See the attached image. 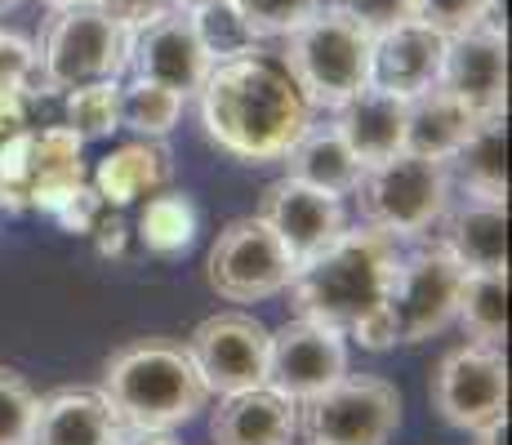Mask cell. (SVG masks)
Returning <instances> with one entry per match:
<instances>
[{
  "label": "cell",
  "instance_id": "cell-1",
  "mask_svg": "<svg viewBox=\"0 0 512 445\" xmlns=\"http://www.w3.org/2000/svg\"><path fill=\"white\" fill-rule=\"evenodd\" d=\"M196 94L205 138L245 165L281 161L312 125V107L294 89L290 72L263 54L214 63Z\"/></svg>",
  "mask_w": 512,
  "mask_h": 445
},
{
  "label": "cell",
  "instance_id": "cell-2",
  "mask_svg": "<svg viewBox=\"0 0 512 445\" xmlns=\"http://www.w3.org/2000/svg\"><path fill=\"white\" fill-rule=\"evenodd\" d=\"M397 241L379 227H348L339 241L321 254L303 259L290 276V308L294 316L321 321L339 334H352L370 321L388 299L392 272H397Z\"/></svg>",
  "mask_w": 512,
  "mask_h": 445
},
{
  "label": "cell",
  "instance_id": "cell-3",
  "mask_svg": "<svg viewBox=\"0 0 512 445\" xmlns=\"http://www.w3.org/2000/svg\"><path fill=\"white\" fill-rule=\"evenodd\" d=\"M98 392L125 428H179L210 401L192 352L174 339H139L103 365Z\"/></svg>",
  "mask_w": 512,
  "mask_h": 445
},
{
  "label": "cell",
  "instance_id": "cell-4",
  "mask_svg": "<svg viewBox=\"0 0 512 445\" xmlns=\"http://www.w3.org/2000/svg\"><path fill=\"white\" fill-rule=\"evenodd\" d=\"M281 67L290 72L294 89L308 107L334 112L348 103L361 85H370V45L374 27L366 18L348 14L343 5H326L303 18L294 32L281 36Z\"/></svg>",
  "mask_w": 512,
  "mask_h": 445
},
{
  "label": "cell",
  "instance_id": "cell-5",
  "mask_svg": "<svg viewBox=\"0 0 512 445\" xmlns=\"http://www.w3.org/2000/svg\"><path fill=\"white\" fill-rule=\"evenodd\" d=\"M130 45L134 32L116 23L98 0L54 9L36 49V85L45 94H67L81 85L121 81L130 72Z\"/></svg>",
  "mask_w": 512,
  "mask_h": 445
},
{
  "label": "cell",
  "instance_id": "cell-6",
  "mask_svg": "<svg viewBox=\"0 0 512 445\" xmlns=\"http://www.w3.org/2000/svg\"><path fill=\"white\" fill-rule=\"evenodd\" d=\"M450 170L437 156H419V152H392L374 165H361L357 178V201H361V219L366 227H379L392 241H415L428 236L437 227L441 210L450 201Z\"/></svg>",
  "mask_w": 512,
  "mask_h": 445
},
{
  "label": "cell",
  "instance_id": "cell-7",
  "mask_svg": "<svg viewBox=\"0 0 512 445\" xmlns=\"http://www.w3.org/2000/svg\"><path fill=\"white\" fill-rule=\"evenodd\" d=\"M459 285H464V263L446 245H419L415 254L397 259L388 299H383V325L397 343H423L441 334L459 312Z\"/></svg>",
  "mask_w": 512,
  "mask_h": 445
},
{
  "label": "cell",
  "instance_id": "cell-8",
  "mask_svg": "<svg viewBox=\"0 0 512 445\" xmlns=\"http://www.w3.org/2000/svg\"><path fill=\"white\" fill-rule=\"evenodd\" d=\"M401 428V392L374 374H343L326 392L299 401L308 445H388Z\"/></svg>",
  "mask_w": 512,
  "mask_h": 445
},
{
  "label": "cell",
  "instance_id": "cell-9",
  "mask_svg": "<svg viewBox=\"0 0 512 445\" xmlns=\"http://www.w3.org/2000/svg\"><path fill=\"white\" fill-rule=\"evenodd\" d=\"M294 267L299 263L281 245V236L259 214H250V219H232L214 236L210 259H205V281L228 303H259L290 285Z\"/></svg>",
  "mask_w": 512,
  "mask_h": 445
},
{
  "label": "cell",
  "instance_id": "cell-10",
  "mask_svg": "<svg viewBox=\"0 0 512 445\" xmlns=\"http://www.w3.org/2000/svg\"><path fill=\"white\" fill-rule=\"evenodd\" d=\"M428 401L441 414V423L459 432H477L486 423L508 414V361L499 348L464 343L446 352L432 370Z\"/></svg>",
  "mask_w": 512,
  "mask_h": 445
},
{
  "label": "cell",
  "instance_id": "cell-11",
  "mask_svg": "<svg viewBox=\"0 0 512 445\" xmlns=\"http://www.w3.org/2000/svg\"><path fill=\"white\" fill-rule=\"evenodd\" d=\"M268 325L250 312H214L183 343L210 392L259 388L268 379Z\"/></svg>",
  "mask_w": 512,
  "mask_h": 445
},
{
  "label": "cell",
  "instance_id": "cell-12",
  "mask_svg": "<svg viewBox=\"0 0 512 445\" xmlns=\"http://www.w3.org/2000/svg\"><path fill=\"white\" fill-rule=\"evenodd\" d=\"M348 374V348L343 334L321 321L294 316L277 334H268V388H277L290 401H308L326 392L334 379Z\"/></svg>",
  "mask_w": 512,
  "mask_h": 445
},
{
  "label": "cell",
  "instance_id": "cell-13",
  "mask_svg": "<svg viewBox=\"0 0 512 445\" xmlns=\"http://www.w3.org/2000/svg\"><path fill=\"white\" fill-rule=\"evenodd\" d=\"M437 85L455 94L472 116H499L508 112V36L504 27L490 23L472 32L446 36V58H441Z\"/></svg>",
  "mask_w": 512,
  "mask_h": 445
},
{
  "label": "cell",
  "instance_id": "cell-14",
  "mask_svg": "<svg viewBox=\"0 0 512 445\" xmlns=\"http://www.w3.org/2000/svg\"><path fill=\"white\" fill-rule=\"evenodd\" d=\"M259 219L281 236V245L294 254V263L321 254L330 241H339V236L348 232L343 196L321 192V187H312V183H299V178H290V174L263 187Z\"/></svg>",
  "mask_w": 512,
  "mask_h": 445
},
{
  "label": "cell",
  "instance_id": "cell-15",
  "mask_svg": "<svg viewBox=\"0 0 512 445\" xmlns=\"http://www.w3.org/2000/svg\"><path fill=\"white\" fill-rule=\"evenodd\" d=\"M441 58H446V36L437 27L419 23V18H397V23L374 32L370 85L401 94V98H415L423 89L437 85Z\"/></svg>",
  "mask_w": 512,
  "mask_h": 445
},
{
  "label": "cell",
  "instance_id": "cell-16",
  "mask_svg": "<svg viewBox=\"0 0 512 445\" xmlns=\"http://www.w3.org/2000/svg\"><path fill=\"white\" fill-rule=\"evenodd\" d=\"M130 67H134V76L161 81L187 98L201 89V81L210 76L214 63L201 49V41H196L192 14H187V9H170L165 18H156V23H147L134 32Z\"/></svg>",
  "mask_w": 512,
  "mask_h": 445
},
{
  "label": "cell",
  "instance_id": "cell-17",
  "mask_svg": "<svg viewBox=\"0 0 512 445\" xmlns=\"http://www.w3.org/2000/svg\"><path fill=\"white\" fill-rule=\"evenodd\" d=\"M441 245L464 263V272H508V201L459 196L441 210Z\"/></svg>",
  "mask_w": 512,
  "mask_h": 445
},
{
  "label": "cell",
  "instance_id": "cell-18",
  "mask_svg": "<svg viewBox=\"0 0 512 445\" xmlns=\"http://www.w3.org/2000/svg\"><path fill=\"white\" fill-rule=\"evenodd\" d=\"M210 437L214 445H290L299 437V401L281 397L268 383L223 392Z\"/></svg>",
  "mask_w": 512,
  "mask_h": 445
},
{
  "label": "cell",
  "instance_id": "cell-19",
  "mask_svg": "<svg viewBox=\"0 0 512 445\" xmlns=\"http://www.w3.org/2000/svg\"><path fill=\"white\" fill-rule=\"evenodd\" d=\"M125 423L98 388H58L36 401V423L27 445H116Z\"/></svg>",
  "mask_w": 512,
  "mask_h": 445
},
{
  "label": "cell",
  "instance_id": "cell-20",
  "mask_svg": "<svg viewBox=\"0 0 512 445\" xmlns=\"http://www.w3.org/2000/svg\"><path fill=\"white\" fill-rule=\"evenodd\" d=\"M406 98L401 94H388L379 85H361L348 103L334 107V130L339 138L352 147L361 165H374L383 156L401 152L406 147Z\"/></svg>",
  "mask_w": 512,
  "mask_h": 445
},
{
  "label": "cell",
  "instance_id": "cell-21",
  "mask_svg": "<svg viewBox=\"0 0 512 445\" xmlns=\"http://www.w3.org/2000/svg\"><path fill=\"white\" fill-rule=\"evenodd\" d=\"M170 183H174V156L161 138H134V143L112 147L94 170V192L112 210L139 205L147 196L165 192Z\"/></svg>",
  "mask_w": 512,
  "mask_h": 445
},
{
  "label": "cell",
  "instance_id": "cell-22",
  "mask_svg": "<svg viewBox=\"0 0 512 445\" xmlns=\"http://www.w3.org/2000/svg\"><path fill=\"white\" fill-rule=\"evenodd\" d=\"M446 170L450 183H459V192L486 196V201H508V112L481 116L464 143L455 147Z\"/></svg>",
  "mask_w": 512,
  "mask_h": 445
},
{
  "label": "cell",
  "instance_id": "cell-23",
  "mask_svg": "<svg viewBox=\"0 0 512 445\" xmlns=\"http://www.w3.org/2000/svg\"><path fill=\"white\" fill-rule=\"evenodd\" d=\"M81 138L67 125L32 130V210L54 214L76 187H85Z\"/></svg>",
  "mask_w": 512,
  "mask_h": 445
},
{
  "label": "cell",
  "instance_id": "cell-24",
  "mask_svg": "<svg viewBox=\"0 0 512 445\" xmlns=\"http://www.w3.org/2000/svg\"><path fill=\"white\" fill-rule=\"evenodd\" d=\"M406 152L419 156H437V161H450L455 147L468 138V130L481 121L472 116L455 94H446L441 85L423 89V94L406 98Z\"/></svg>",
  "mask_w": 512,
  "mask_h": 445
},
{
  "label": "cell",
  "instance_id": "cell-25",
  "mask_svg": "<svg viewBox=\"0 0 512 445\" xmlns=\"http://www.w3.org/2000/svg\"><path fill=\"white\" fill-rule=\"evenodd\" d=\"M285 161V174L299 178V183H312L321 192H334V196H352L361 178V161L352 156V147L339 138L334 125H308L299 134V143L281 156Z\"/></svg>",
  "mask_w": 512,
  "mask_h": 445
},
{
  "label": "cell",
  "instance_id": "cell-26",
  "mask_svg": "<svg viewBox=\"0 0 512 445\" xmlns=\"http://www.w3.org/2000/svg\"><path fill=\"white\" fill-rule=\"evenodd\" d=\"M468 343L504 348L508 339V272H464L459 285V312Z\"/></svg>",
  "mask_w": 512,
  "mask_h": 445
},
{
  "label": "cell",
  "instance_id": "cell-27",
  "mask_svg": "<svg viewBox=\"0 0 512 445\" xmlns=\"http://www.w3.org/2000/svg\"><path fill=\"white\" fill-rule=\"evenodd\" d=\"M196 223H201V214H196L192 196L183 192H156L143 201L139 210V241L147 254H161V259H174V254H183L187 245L196 241Z\"/></svg>",
  "mask_w": 512,
  "mask_h": 445
},
{
  "label": "cell",
  "instance_id": "cell-28",
  "mask_svg": "<svg viewBox=\"0 0 512 445\" xmlns=\"http://www.w3.org/2000/svg\"><path fill=\"white\" fill-rule=\"evenodd\" d=\"M183 116V94L161 81L134 76L121 85V130H134L139 138H165Z\"/></svg>",
  "mask_w": 512,
  "mask_h": 445
},
{
  "label": "cell",
  "instance_id": "cell-29",
  "mask_svg": "<svg viewBox=\"0 0 512 445\" xmlns=\"http://www.w3.org/2000/svg\"><path fill=\"white\" fill-rule=\"evenodd\" d=\"M63 125L81 143H98L121 130V81H98L63 94Z\"/></svg>",
  "mask_w": 512,
  "mask_h": 445
},
{
  "label": "cell",
  "instance_id": "cell-30",
  "mask_svg": "<svg viewBox=\"0 0 512 445\" xmlns=\"http://www.w3.org/2000/svg\"><path fill=\"white\" fill-rule=\"evenodd\" d=\"M196 41L210 54V63H228V58L259 54V36L250 32V23L241 18V9L232 0H214L205 9H192Z\"/></svg>",
  "mask_w": 512,
  "mask_h": 445
},
{
  "label": "cell",
  "instance_id": "cell-31",
  "mask_svg": "<svg viewBox=\"0 0 512 445\" xmlns=\"http://www.w3.org/2000/svg\"><path fill=\"white\" fill-rule=\"evenodd\" d=\"M0 210H32V125L0 143Z\"/></svg>",
  "mask_w": 512,
  "mask_h": 445
},
{
  "label": "cell",
  "instance_id": "cell-32",
  "mask_svg": "<svg viewBox=\"0 0 512 445\" xmlns=\"http://www.w3.org/2000/svg\"><path fill=\"white\" fill-rule=\"evenodd\" d=\"M36 392L18 370L0 365V445H27L36 423Z\"/></svg>",
  "mask_w": 512,
  "mask_h": 445
},
{
  "label": "cell",
  "instance_id": "cell-33",
  "mask_svg": "<svg viewBox=\"0 0 512 445\" xmlns=\"http://www.w3.org/2000/svg\"><path fill=\"white\" fill-rule=\"evenodd\" d=\"M495 5L499 0H406V18H419V23L437 27L441 36H459V32H472V27L490 23Z\"/></svg>",
  "mask_w": 512,
  "mask_h": 445
},
{
  "label": "cell",
  "instance_id": "cell-34",
  "mask_svg": "<svg viewBox=\"0 0 512 445\" xmlns=\"http://www.w3.org/2000/svg\"><path fill=\"white\" fill-rule=\"evenodd\" d=\"M232 5L241 9V18L250 23V32L259 36V41H268V36L294 32L303 18L317 14L321 0H232Z\"/></svg>",
  "mask_w": 512,
  "mask_h": 445
},
{
  "label": "cell",
  "instance_id": "cell-35",
  "mask_svg": "<svg viewBox=\"0 0 512 445\" xmlns=\"http://www.w3.org/2000/svg\"><path fill=\"white\" fill-rule=\"evenodd\" d=\"M36 89V49L18 32L0 27V94H32Z\"/></svg>",
  "mask_w": 512,
  "mask_h": 445
},
{
  "label": "cell",
  "instance_id": "cell-36",
  "mask_svg": "<svg viewBox=\"0 0 512 445\" xmlns=\"http://www.w3.org/2000/svg\"><path fill=\"white\" fill-rule=\"evenodd\" d=\"M107 205H103V196L94 192V187H76L72 196H67L63 205H58L49 219H54L63 232H76V236H90V227L98 223V214H103Z\"/></svg>",
  "mask_w": 512,
  "mask_h": 445
},
{
  "label": "cell",
  "instance_id": "cell-37",
  "mask_svg": "<svg viewBox=\"0 0 512 445\" xmlns=\"http://www.w3.org/2000/svg\"><path fill=\"white\" fill-rule=\"evenodd\" d=\"M98 5H103L107 14L116 18V23L130 27V32H139V27L156 23V18H165L170 9H179L174 0H98Z\"/></svg>",
  "mask_w": 512,
  "mask_h": 445
},
{
  "label": "cell",
  "instance_id": "cell-38",
  "mask_svg": "<svg viewBox=\"0 0 512 445\" xmlns=\"http://www.w3.org/2000/svg\"><path fill=\"white\" fill-rule=\"evenodd\" d=\"M90 236H94L98 254H103V259H112V254H125V236H130V227H125L121 214L107 205V210L98 214V223L90 227Z\"/></svg>",
  "mask_w": 512,
  "mask_h": 445
},
{
  "label": "cell",
  "instance_id": "cell-39",
  "mask_svg": "<svg viewBox=\"0 0 512 445\" xmlns=\"http://www.w3.org/2000/svg\"><path fill=\"white\" fill-rule=\"evenodd\" d=\"M334 5H343L348 14L366 18L374 32L388 27V23H397V18H406V0H334Z\"/></svg>",
  "mask_w": 512,
  "mask_h": 445
},
{
  "label": "cell",
  "instance_id": "cell-40",
  "mask_svg": "<svg viewBox=\"0 0 512 445\" xmlns=\"http://www.w3.org/2000/svg\"><path fill=\"white\" fill-rule=\"evenodd\" d=\"M116 445H179L170 437V428H121Z\"/></svg>",
  "mask_w": 512,
  "mask_h": 445
},
{
  "label": "cell",
  "instance_id": "cell-41",
  "mask_svg": "<svg viewBox=\"0 0 512 445\" xmlns=\"http://www.w3.org/2000/svg\"><path fill=\"white\" fill-rule=\"evenodd\" d=\"M477 445H508V414L486 423V428H477Z\"/></svg>",
  "mask_w": 512,
  "mask_h": 445
},
{
  "label": "cell",
  "instance_id": "cell-42",
  "mask_svg": "<svg viewBox=\"0 0 512 445\" xmlns=\"http://www.w3.org/2000/svg\"><path fill=\"white\" fill-rule=\"evenodd\" d=\"M174 5H179V9H187V14H192V9H205V5H214V0H174Z\"/></svg>",
  "mask_w": 512,
  "mask_h": 445
},
{
  "label": "cell",
  "instance_id": "cell-43",
  "mask_svg": "<svg viewBox=\"0 0 512 445\" xmlns=\"http://www.w3.org/2000/svg\"><path fill=\"white\" fill-rule=\"evenodd\" d=\"M41 5H49V9H67V5H85V0H41Z\"/></svg>",
  "mask_w": 512,
  "mask_h": 445
},
{
  "label": "cell",
  "instance_id": "cell-44",
  "mask_svg": "<svg viewBox=\"0 0 512 445\" xmlns=\"http://www.w3.org/2000/svg\"><path fill=\"white\" fill-rule=\"evenodd\" d=\"M23 0H0V14H9V9H18Z\"/></svg>",
  "mask_w": 512,
  "mask_h": 445
}]
</instances>
